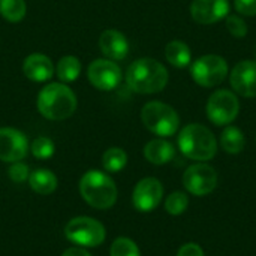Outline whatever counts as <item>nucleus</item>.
Listing matches in <instances>:
<instances>
[{"instance_id":"obj_30","label":"nucleus","mask_w":256,"mask_h":256,"mask_svg":"<svg viewBox=\"0 0 256 256\" xmlns=\"http://www.w3.org/2000/svg\"><path fill=\"white\" fill-rule=\"evenodd\" d=\"M177 256H206L204 250L201 249L200 244L196 243H186L184 246L180 248Z\"/></svg>"},{"instance_id":"obj_10","label":"nucleus","mask_w":256,"mask_h":256,"mask_svg":"<svg viewBox=\"0 0 256 256\" xmlns=\"http://www.w3.org/2000/svg\"><path fill=\"white\" fill-rule=\"evenodd\" d=\"M87 76L93 87L102 92L114 90L122 81L120 66L110 58L93 60L87 68Z\"/></svg>"},{"instance_id":"obj_15","label":"nucleus","mask_w":256,"mask_h":256,"mask_svg":"<svg viewBox=\"0 0 256 256\" xmlns=\"http://www.w3.org/2000/svg\"><path fill=\"white\" fill-rule=\"evenodd\" d=\"M99 48L102 54L110 60H123L129 54V42L126 36L114 28H108L102 32L99 36Z\"/></svg>"},{"instance_id":"obj_26","label":"nucleus","mask_w":256,"mask_h":256,"mask_svg":"<svg viewBox=\"0 0 256 256\" xmlns=\"http://www.w3.org/2000/svg\"><path fill=\"white\" fill-rule=\"evenodd\" d=\"M189 206V198L183 192H172L165 201V210L172 216H180L186 212Z\"/></svg>"},{"instance_id":"obj_5","label":"nucleus","mask_w":256,"mask_h":256,"mask_svg":"<svg viewBox=\"0 0 256 256\" xmlns=\"http://www.w3.org/2000/svg\"><path fill=\"white\" fill-rule=\"evenodd\" d=\"M141 120L144 126L160 138L172 136L180 126V117L177 111L160 100H150L141 110Z\"/></svg>"},{"instance_id":"obj_29","label":"nucleus","mask_w":256,"mask_h":256,"mask_svg":"<svg viewBox=\"0 0 256 256\" xmlns=\"http://www.w3.org/2000/svg\"><path fill=\"white\" fill-rule=\"evenodd\" d=\"M234 8L240 15L244 16L256 15V0H234Z\"/></svg>"},{"instance_id":"obj_8","label":"nucleus","mask_w":256,"mask_h":256,"mask_svg":"<svg viewBox=\"0 0 256 256\" xmlns=\"http://www.w3.org/2000/svg\"><path fill=\"white\" fill-rule=\"evenodd\" d=\"M240 112V102L234 92L226 88H219L210 94L206 114L208 120L216 126H228L231 124Z\"/></svg>"},{"instance_id":"obj_22","label":"nucleus","mask_w":256,"mask_h":256,"mask_svg":"<svg viewBox=\"0 0 256 256\" xmlns=\"http://www.w3.org/2000/svg\"><path fill=\"white\" fill-rule=\"evenodd\" d=\"M27 12L24 0H0V15L9 22H20Z\"/></svg>"},{"instance_id":"obj_21","label":"nucleus","mask_w":256,"mask_h":256,"mask_svg":"<svg viewBox=\"0 0 256 256\" xmlns=\"http://www.w3.org/2000/svg\"><path fill=\"white\" fill-rule=\"evenodd\" d=\"M81 74V62L75 56H64L56 66V75L64 84L74 82Z\"/></svg>"},{"instance_id":"obj_6","label":"nucleus","mask_w":256,"mask_h":256,"mask_svg":"<svg viewBox=\"0 0 256 256\" xmlns=\"http://www.w3.org/2000/svg\"><path fill=\"white\" fill-rule=\"evenodd\" d=\"M64 236L74 244L82 248H98L105 242L106 232L99 220L87 216H78L68 222L64 226Z\"/></svg>"},{"instance_id":"obj_17","label":"nucleus","mask_w":256,"mask_h":256,"mask_svg":"<svg viewBox=\"0 0 256 256\" xmlns=\"http://www.w3.org/2000/svg\"><path fill=\"white\" fill-rule=\"evenodd\" d=\"M174 156H176L174 146L164 138L152 140L144 147V158L153 165H165L171 162Z\"/></svg>"},{"instance_id":"obj_1","label":"nucleus","mask_w":256,"mask_h":256,"mask_svg":"<svg viewBox=\"0 0 256 256\" xmlns=\"http://www.w3.org/2000/svg\"><path fill=\"white\" fill-rule=\"evenodd\" d=\"M170 80L166 68L150 57L138 58L126 70L128 87L140 94H153L162 92Z\"/></svg>"},{"instance_id":"obj_18","label":"nucleus","mask_w":256,"mask_h":256,"mask_svg":"<svg viewBox=\"0 0 256 256\" xmlns=\"http://www.w3.org/2000/svg\"><path fill=\"white\" fill-rule=\"evenodd\" d=\"M57 177L50 170H36L28 176V184L33 192L39 195H50L57 189Z\"/></svg>"},{"instance_id":"obj_12","label":"nucleus","mask_w":256,"mask_h":256,"mask_svg":"<svg viewBox=\"0 0 256 256\" xmlns=\"http://www.w3.org/2000/svg\"><path fill=\"white\" fill-rule=\"evenodd\" d=\"M162 196H164L162 183L158 178L147 177L138 182V184L135 186L132 202L138 212L148 213V212H153L160 204Z\"/></svg>"},{"instance_id":"obj_2","label":"nucleus","mask_w":256,"mask_h":256,"mask_svg":"<svg viewBox=\"0 0 256 256\" xmlns=\"http://www.w3.org/2000/svg\"><path fill=\"white\" fill-rule=\"evenodd\" d=\"M36 105L39 112L52 122L69 118L76 110V96L64 82L46 84L38 94Z\"/></svg>"},{"instance_id":"obj_20","label":"nucleus","mask_w":256,"mask_h":256,"mask_svg":"<svg viewBox=\"0 0 256 256\" xmlns=\"http://www.w3.org/2000/svg\"><path fill=\"white\" fill-rule=\"evenodd\" d=\"M220 146L228 154H238L244 150L246 138L237 126H226L220 134Z\"/></svg>"},{"instance_id":"obj_28","label":"nucleus","mask_w":256,"mask_h":256,"mask_svg":"<svg viewBox=\"0 0 256 256\" xmlns=\"http://www.w3.org/2000/svg\"><path fill=\"white\" fill-rule=\"evenodd\" d=\"M8 174H9V178H10L12 182H15V183H22V182L28 180L30 171H28V166L20 160V162H14V164L9 166Z\"/></svg>"},{"instance_id":"obj_3","label":"nucleus","mask_w":256,"mask_h":256,"mask_svg":"<svg viewBox=\"0 0 256 256\" xmlns=\"http://www.w3.org/2000/svg\"><path fill=\"white\" fill-rule=\"evenodd\" d=\"M180 152L196 162H207L218 153V141L214 134L204 124L190 123L178 134Z\"/></svg>"},{"instance_id":"obj_24","label":"nucleus","mask_w":256,"mask_h":256,"mask_svg":"<svg viewBox=\"0 0 256 256\" xmlns=\"http://www.w3.org/2000/svg\"><path fill=\"white\" fill-rule=\"evenodd\" d=\"M54 150H56L54 142L48 136H38L30 144V152L36 159H42V160L50 159L54 154Z\"/></svg>"},{"instance_id":"obj_13","label":"nucleus","mask_w":256,"mask_h":256,"mask_svg":"<svg viewBox=\"0 0 256 256\" xmlns=\"http://www.w3.org/2000/svg\"><path fill=\"white\" fill-rule=\"evenodd\" d=\"M230 82L234 93L254 99L256 98V62L243 60L238 62L230 72Z\"/></svg>"},{"instance_id":"obj_19","label":"nucleus","mask_w":256,"mask_h":256,"mask_svg":"<svg viewBox=\"0 0 256 256\" xmlns=\"http://www.w3.org/2000/svg\"><path fill=\"white\" fill-rule=\"evenodd\" d=\"M165 57L174 68L183 69L192 62V51L189 45L183 40H171L165 46Z\"/></svg>"},{"instance_id":"obj_31","label":"nucleus","mask_w":256,"mask_h":256,"mask_svg":"<svg viewBox=\"0 0 256 256\" xmlns=\"http://www.w3.org/2000/svg\"><path fill=\"white\" fill-rule=\"evenodd\" d=\"M62 256H92L84 248H69L63 252Z\"/></svg>"},{"instance_id":"obj_25","label":"nucleus","mask_w":256,"mask_h":256,"mask_svg":"<svg viewBox=\"0 0 256 256\" xmlns=\"http://www.w3.org/2000/svg\"><path fill=\"white\" fill-rule=\"evenodd\" d=\"M110 256H141V254L135 242L126 237H120L111 244Z\"/></svg>"},{"instance_id":"obj_16","label":"nucleus","mask_w":256,"mask_h":256,"mask_svg":"<svg viewBox=\"0 0 256 256\" xmlns=\"http://www.w3.org/2000/svg\"><path fill=\"white\" fill-rule=\"evenodd\" d=\"M56 68L51 58L40 52H33L26 57L22 63V74L33 82H46L52 78Z\"/></svg>"},{"instance_id":"obj_11","label":"nucleus","mask_w":256,"mask_h":256,"mask_svg":"<svg viewBox=\"0 0 256 256\" xmlns=\"http://www.w3.org/2000/svg\"><path fill=\"white\" fill-rule=\"evenodd\" d=\"M28 153L27 136L15 128H0V160L20 162Z\"/></svg>"},{"instance_id":"obj_23","label":"nucleus","mask_w":256,"mask_h":256,"mask_svg":"<svg viewBox=\"0 0 256 256\" xmlns=\"http://www.w3.org/2000/svg\"><path fill=\"white\" fill-rule=\"evenodd\" d=\"M128 164V154L120 147L108 148L102 156V165L108 172H118Z\"/></svg>"},{"instance_id":"obj_7","label":"nucleus","mask_w":256,"mask_h":256,"mask_svg":"<svg viewBox=\"0 0 256 256\" xmlns=\"http://www.w3.org/2000/svg\"><path fill=\"white\" fill-rule=\"evenodd\" d=\"M230 68L226 60L218 54H206L195 60L190 68V75L194 81L206 88L216 87L225 81Z\"/></svg>"},{"instance_id":"obj_27","label":"nucleus","mask_w":256,"mask_h":256,"mask_svg":"<svg viewBox=\"0 0 256 256\" xmlns=\"http://www.w3.org/2000/svg\"><path fill=\"white\" fill-rule=\"evenodd\" d=\"M225 20H226L225 24H226L228 32H230L234 38L242 39V38H244V36L248 34V30H249V28H248L246 21H244L242 16H238V15H228Z\"/></svg>"},{"instance_id":"obj_4","label":"nucleus","mask_w":256,"mask_h":256,"mask_svg":"<svg viewBox=\"0 0 256 256\" xmlns=\"http://www.w3.org/2000/svg\"><path fill=\"white\" fill-rule=\"evenodd\" d=\"M80 194L82 200L98 208L108 210L117 201V186L114 180L102 171H87L80 180Z\"/></svg>"},{"instance_id":"obj_9","label":"nucleus","mask_w":256,"mask_h":256,"mask_svg":"<svg viewBox=\"0 0 256 256\" xmlns=\"http://www.w3.org/2000/svg\"><path fill=\"white\" fill-rule=\"evenodd\" d=\"M183 186L195 196H206L218 186V172L207 164H194L183 174Z\"/></svg>"},{"instance_id":"obj_14","label":"nucleus","mask_w":256,"mask_h":256,"mask_svg":"<svg viewBox=\"0 0 256 256\" xmlns=\"http://www.w3.org/2000/svg\"><path fill=\"white\" fill-rule=\"evenodd\" d=\"M190 15L195 22L212 26L230 15L228 0H192Z\"/></svg>"}]
</instances>
